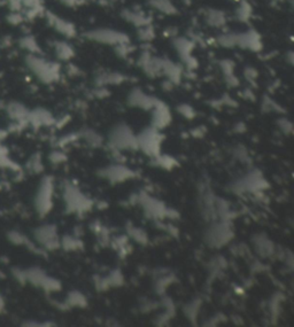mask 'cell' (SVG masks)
Returning a JSON list of instances; mask_svg holds the SVG:
<instances>
[{"instance_id": "2", "label": "cell", "mask_w": 294, "mask_h": 327, "mask_svg": "<svg viewBox=\"0 0 294 327\" xmlns=\"http://www.w3.org/2000/svg\"><path fill=\"white\" fill-rule=\"evenodd\" d=\"M85 38L89 40L96 41L98 44L108 45V46L113 47L130 43V38L124 33L115 29H108V28H100V29L87 31L85 34Z\"/></svg>"}, {"instance_id": "1", "label": "cell", "mask_w": 294, "mask_h": 327, "mask_svg": "<svg viewBox=\"0 0 294 327\" xmlns=\"http://www.w3.org/2000/svg\"><path fill=\"white\" fill-rule=\"evenodd\" d=\"M26 63L31 72L45 83L57 80L59 73H60V67L58 63L44 59L39 53L28 54L26 56Z\"/></svg>"}, {"instance_id": "5", "label": "cell", "mask_w": 294, "mask_h": 327, "mask_svg": "<svg viewBox=\"0 0 294 327\" xmlns=\"http://www.w3.org/2000/svg\"><path fill=\"white\" fill-rule=\"evenodd\" d=\"M174 47L177 51L178 55L181 56V59L185 62V65L188 67H193L197 61L192 56V51L194 47V41L185 37H177L174 40Z\"/></svg>"}, {"instance_id": "4", "label": "cell", "mask_w": 294, "mask_h": 327, "mask_svg": "<svg viewBox=\"0 0 294 327\" xmlns=\"http://www.w3.org/2000/svg\"><path fill=\"white\" fill-rule=\"evenodd\" d=\"M237 46L244 48V50H250L252 52H258L262 50L261 36L257 30L250 29L245 33L237 34Z\"/></svg>"}, {"instance_id": "11", "label": "cell", "mask_w": 294, "mask_h": 327, "mask_svg": "<svg viewBox=\"0 0 294 327\" xmlns=\"http://www.w3.org/2000/svg\"><path fill=\"white\" fill-rule=\"evenodd\" d=\"M157 101L150 99L149 97L145 96L141 91H135L130 96V104L142 108H150L155 105Z\"/></svg>"}, {"instance_id": "15", "label": "cell", "mask_w": 294, "mask_h": 327, "mask_svg": "<svg viewBox=\"0 0 294 327\" xmlns=\"http://www.w3.org/2000/svg\"><path fill=\"white\" fill-rule=\"evenodd\" d=\"M218 43L220 46L226 47V48H232L237 46V34L227 33L220 35L218 37Z\"/></svg>"}, {"instance_id": "13", "label": "cell", "mask_w": 294, "mask_h": 327, "mask_svg": "<svg viewBox=\"0 0 294 327\" xmlns=\"http://www.w3.org/2000/svg\"><path fill=\"white\" fill-rule=\"evenodd\" d=\"M150 5H152L153 8L163 14H167V15L176 13V8L170 2V0H150Z\"/></svg>"}, {"instance_id": "7", "label": "cell", "mask_w": 294, "mask_h": 327, "mask_svg": "<svg viewBox=\"0 0 294 327\" xmlns=\"http://www.w3.org/2000/svg\"><path fill=\"white\" fill-rule=\"evenodd\" d=\"M205 21L212 28H222L226 23V15L223 10L209 8L205 12Z\"/></svg>"}, {"instance_id": "17", "label": "cell", "mask_w": 294, "mask_h": 327, "mask_svg": "<svg viewBox=\"0 0 294 327\" xmlns=\"http://www.w3.org/2000/svg\"><path fill=\"white\" fill-rule=\"evenodd\" d=\"M60 1L62 3H65V5H67L68 7H74L79 5V3L83 2L84 0H60Z\"/></svg>"}, {"instance_id": "16", "label": "cell", "mask_w": 294, "mask_h": 327, "mask_svg": "<svg viewBox=\"0 0 294 327\" xmlns=\"http://www.w3.org/2000/svg\"><path fill=\"white\" fill-rule=\"evenodd\" d=\"M137 36L141 40L143 41H150L155 37V31H154V28L152 27V24H146V26H143L141 28H138V33Z\"/></svg>"}, {"instance_id": "12", "label": "cell", "mask_w": 294, "mask_h": 327, "mask_svg": "<svg viewBox=\"0 0 294 327\" xmlns=\"http://www.w3.org/2000/svg\"><path fill=\"white\" fill-rule=\"evenodd\" d=\"M253 9H252L251 3L247 0H241L236 9V19L243 23L250 22Z\"/></svg>"}, {"instance_id": "8", "label": "cell", "mask_w": 294, "mask_h": 327, "mask_svg": "<svg viewBox=\"0 0 294 327\" xmlns=\"http://www.w3.org/2000/svg\"><path fill=\"white\" fill-rule=\"evenodd\" d=\"M21 12L28 17H36L43 13V0H20Z\"/></svg>"}, {"instance_id": "3", "label": "cell", "mask_w": 294, "mask_h": 327, "mask_svg": "<svg viewBox=\"0 0 294 327\" xmlns=\"http://www.w3.org/2000/svg\"><path fill=\"white\" fill-rule=\"evenodd\" d=\"M45 17H46V21L50 24V27L53 28L61 36L66 38H73L76 36V27L71 21L60 17L52 12L45 13Z\"/></svg>"}, {"instance_id": "14", "label": "cell", "mask_w": 294, "mask_h": 327, "mask_svg": "<svg viewBox=\"0 0 294 327\" xmlns=\"http://www.w3.org/2000/svg\"><path fill=\"white\" fill-rule=\"evenodd\" d=\"M21 47L24 48L28 53H39V45L34 36H24L20 39Z\"/></svg>"}, {"instance_id": "6", "label": "cell", "mask_w": 294, "mask_h": 327, "mask_svg": "<svg viewBox=\"0 0 294 327\" xmlns=\"http://www.w3.org/2000/svg\"><path fill=\"white\" fill-rule=\"evenodd\" d=\"M122 17L137 28H141L143 26H146V24L150 23L149 17L146 16V14L143 13L142 10L124 9L123 12H122Z\"/></svg>"}, {"instance_id": "9", "label": "cell", "mask_w": 294, "mask_h": 327, "mask_svg": "<svg viewBox=\"0 0 294 327\" xmlns=\"http://www.w3.org/2000/svg\"><path fill=\"white\" fill-rule=\"evenodd\" d=\"M54 54L57 55L58 59L64 60V61H68L71 60L74 55H75V50L68 41L65 40H58L53 44Z\"/></svg>"}, {"instance_id": "18", "label": "cell", "mask_w": 294, "mask_h": 327, "mask_svg": "<svg viewBox=\"0 0 294 327\" xmlns=\"http://www.w3.org/2000/svg\"><path fill=\"white\" fill-rule=\"evenodd\" d=\"M181 109H182V112H183V114H185L186 116L193 115V110H192V109L188 106H182Z\"/></svg>"}, {"instance_id": "10", "label": "cell", "mask_w": 294, "mask_h": 327, "mask_svg": "<svg viewBox=\"0 0 294 327\" xmlns=\"http://www.w3.org/2000/svg\"><path fill=\"white\" fill-rule=\"evenodd\" d=\"M155 111H154L153 122L155 128H163L170 121V112L163 104H155Z\"/></svg>"}]
</instances>
